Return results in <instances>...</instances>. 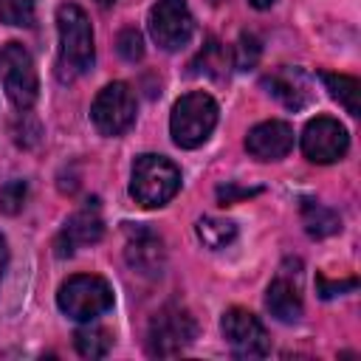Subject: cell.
I'll return each mask as SVG.
<instances>
[{
    "instance_id": "obj_10",
    "label": "cell",
    "mask_w": 361,
    "mask_h": 361,
    "mask_svg": "<svg viewBox=\"0 0 361 361\" xmlns=\"http://www.w3.org/2000/svg\"><path fill=\"white\" fill-rule=\"evenodd\" d=\"M347 147H350V135L344 124L330 116H316L302 130V152L313 164H333L344 158Z\"/></svg>"
},
{
    "instance_id": "obj_22",
    "label": "cell",
    "mask_w": 361,
    "mask_h": 361,
    "mask_svg": "<svg viewBox=\"0 0 361 361\" xmlns=\"http://www.w3.org/2000/svg\"><path fill=\"white\" fill-rule=\"evenodd\" d=\"M25 197H28V183L20 180V178L8 180L6 186H0V212L3 214H17L25 203Z\"/></svg>"
},
{
    "instance_id": "obj_16",
    "label": "cell",
    "mask_w": 361,
    "mask_h": 361,
    "mask_svg": "<svg viewBox=\"0 0 361 361\" xmlns=\"http://www.w3.org/2000/svg\"><path fill=\"white\" fill-rule=\"evenodd\" d=\"M322 76V82H324V87L330 90V96L350 113V116H358L361 113V107H358V96H361V85H358V79H353V76H344V73H319Z\"/></svg>"
},
{
    "instance_id": "obj_15",
    "label": "cell",
    "mask_w": 361,
    "mask_h": 361,
    "mask_svg": "<svg viewBox=\"0 0 361 361\" xmlns=\"http://www.w3.org/2000/svg\"><path fill=\"white\" fill-rule=\"evenodd\" d=\"M265 307H268V313L276 322H285V324H293V322L302 319V296L282 276L268 285V290H265Z\"/></svg>"
},
{
    "instance_id": "obj_17",
    "label": "cell",
    "mask_w": 361,
    "mask_h": 361,
    "mask_svg": "<svg viewBox=\"0 0 361 361\" xmlns=\"http://www.w3.org/2000/svg\"><path fill=\"white\" fill-rule=\"evenodd\" d=\"M302 220H305V228L310 237H327L341 228V217L333 209H327L322 203H310V200L302 206Z\"/></svg>"
},
{
    "instance_id": "obj_27",
    "label": "cell",
    "mask_w": 361,
    "mask_h": 361,
    "mask_svg": "<svg viewBox=\"0 0 361 361\" xmlns=\"http://www.w3.org/2000/svg\"><path fill=\"white\" fill-rule=\"evenodd\" d=\"M6 262H8V248H6V240L0 237V279H3V271H6Z\"/></svg>"
},
{
    "instance_id": "obj_29",
    "label": "cell",
    "mask_w": 361,
    "mask_h": 361,
    "mask_svg": "<svg viewBox=\"0 0 361 361\" xmlns=\"http://www.w3.org/2000/svg\"><path fill=\"white\" fill-rule=\"evenodd\" d=\"M96 3H99V6H113L116 0H96Z\"/></svg>"
},
{
    "instance_id": "obj_3",
    "label": "cell",
    "mask_w": 361,
    "mask_h": 361,
    "mask_svg": "<svg viewBox=\"0 0 361 361\" xmlns=\"http://www.w3.org/2000/svg\"><path fill=\"white\" fill-rule=\"evenodd\" d=\"M217 102L203 93V90H192L186 96H180L172 104V116H169V133L172 141L183 149H195L203 141H209L212 130L217 127Z\"/></svg>"
},
{
    "instance_id": "obj_28",
    "label": "cell",
    "mask_w": 361,
    "mask_h": 361,
    "mask_svg": "<svg viewBox=\"0 0 361 361\" xmlns=\"http://www.w3.org/2000/svg\"><path fill=\"white\" fill-rule=\"evenodd\" d=\"M248 3H251L254 8H271V6L276 3V0H248Z\"/></svg>"
},
{
    "instance_id": "obj_26",
    "label": "cell",
    "mask_w": 361,
    "mask_h": 361,
    "mask_svg": "<svg viewBox=\"0 0 361 361\" xmlns=\"http://www.w3.org/2000/svg\"><path fill=\"white\" fill-rule=\"evenodd\" d=\"M259 189H240V186H234V183H226V186H220L217 189V200L226 206V203H234V200H243V197H251V195H257Z\"/></svg>"
},
{
    "instance_id": "obj_2",
    "label": "cell",
    "mask_w": 361,
    "mask_h": 361,
    "mask_svg": "<svg viewBox=\"0 0 361 361\" xmlns=\"http://www.w3.org/2000/svg\"><path fill=\"white\" fill-rule=\"evenodd\" d=\"M180 189V169L155 152H144L133 161V172H130V195L135 203L155 209L169 203Z\"/></svg>"
},
{
    "instance_id": "obj_12",
    "label": "cell",
    "mask_w": 361,
    "mask_h": 361,
    "mask_svg": "<svg viewBox=\"0 0 361 361\" xmlns=\"http://www.w3.org/2000/svg\"><path fill=\"white\" fill-rule=\"evenodd\" d=\"M262 87L288 110H305L313 102V82L302 68L282 65L262 79Z\"/></svg>"
},
{
    "instance_id": "obj_6",
    "label": "cell",
    "mask_w": 361,
    "mask_h": 361,
    "mask_svg": "<svg viewBox=\"0 0 361 361\" xmlns=\"http://www.w3.org/2000/svg\"><path fill=\"white\" fill-rule=\"evenodd\" d=\"M0 79L8 102L17 110H31L39 96V79L31 54L20 42H6L0 48Z\"/></svg>"
},
{
    "instance_id": "obj_8",
    "label": "cell",
    "mask_w": 361,
    "mask_h": 361,
    "mask_svg": "<svg viewBox=\"0 0 361 361\" xmlns=\"http://www.w3.org/2000/svg\"><path fill=\"white\" fill-rule=\"evenodd\" d=\"M220 330H223V338H226L228 350L237 358H262L271 350V338H268L262 322L254 313L243 310V307L226 310L223 322H220Z\"/></svg>"
},
{
    "instance_id": "obj_9",
    "label": "cell",
    "mask_w": 361,
    "mask_h": 361,
    "mask_svg": "<svg viewBox=\"0 0 361 361\" xmlns=\"http://www.w3.org/2000/svg\"><path fill=\"white\" fill-rule=\"evenodd\" d=\"M195 31V17L186 0H158L149 8V34L164 51H180Z\"/></svg>"
},
{
    "instance_id": "obj_5",
    "label": "cell",
    "mask_w": 361,
    "mask_h": 361,
    "mask_svg": "<svg viewBox=\"0 0 361 361\" xmlns=\"http://www.w3.org/2000/svg\"><path fill=\"white\" fill-rule=\"evenodd\" d=\"M195 336H197L195 316L180 305H166L149 322L147 347H149V355L172 358V355H180L195 341Z\"/></svg>"
},
{
    "instance_id": "obj_20",
    "label": "cell",
    "mask_w": 361,
    "mask_h": 361,
    "mask_svg": "<svg viewBox=\"0 0 361 361\" xmlns=\"http://www.w3.org/2000/svg\"><path fill=\"white\" fill-rule=\"evenodd\" d=\"M226 62H228V54L223 51V45L217 39H209L203 51L197 54V59L192 62V73H206V76L220 79L226 73Z\"/></svg>"
},
{
    "instance_id": "obj_1",
    "label": "cell",
    "mask_w": 361,
    "mask_h": 361,
    "mask_svg": "<svg viewBox=\"0 0 361 361\" xmlns=\"http://www.w3.org/2000/svg\"><path fill=\"white\" fill-rule=\"evenodd\" d=\"M56 25H59V68H62V79H73L82 76L93 68V28L87 14L73 6L65 3L56 11Z\"/></svg>"
},
{
    "instance_id": "obj_11",
    "label": "cell",
    "mask_w": 361,
    "mask_h": 361,
    "mask_svg": "<svg viewBox=\"0 0 361 361\" xmlns=\"http://www.w3.org/2000/svg\"><path fill=\"white\" fill-rule=\"evenodd\" d=\"M104 234V220L99 212V200H87L79 212H73L68 217V223L62 226L59 237H56V257H71L76 248L99 243Z\"/></svg>"
},
{
    "instance_id": "obj_19",
    "label": "cell",
    "mask_w": 361,
    "mask_h": 361,
    "mask_svg": "<svg viewBox=\"0 0 361 361\" xmlns=\"http://www.w3.org/2000/svg\"><path fill=\"white\" fill-rule=\"evenodd\" d=\"M73 344H76L79 355H85V358H104L110 353L113 338L104 327H82V330H76Z\"/></svg>"
},
{
    "instance_id": "obj_4",
    "label": "cell",
    "mask_w": 361,
    "mask_h": 361,
    "mask_svg": "<svg viewBox=\"0 0 361 361\" xmlns=\"http://www.w3.org/2000/svg\"><path fill=\"white\" fill-rule=\"evenodd\" d=\"M56 305L76 322H90L113 307V288L96 274H73L59 285Z\"/></svg>"
},
{
    "instance_id": "obj_25",
    "label": "cell",
    "mask_w": 361,
    "mask_h": 361,
    "mask_svg": "<svg viewBox=\"0 0 361 361\" xmlns=\"http://www.w3.org/2000/svg\"><path fill=\"white\" fill-rule=\"evenodd\" d=\"M358 282L355 279H341V282H330L327 276H316V288H319V296L322 299H333V296H338V293H344V290H350V288H355Z\"/></svg>"
},
{
    "instance_id": "obj_13",
    "label": "cell",
    "mask_w": 361,
    "mask_h": 361,
    "mask_svg": "<svg viewBox=\"0 0 361 361\" xmlns=\"http://www.w3.org/2000/svg\"><path fill=\"white\" fill-rule=\"evenodd\" d=\"M245 149L257 161H279L293 149V130L288 121H279V118L262 121L248 130Z\"/></svg>"
},
{
    "instance_id": "obj_23",
    "label": "cell",
    "mask_w": 361,
    "mask_h": 361,
    "mask_svg": "<svg viewBox=\"0 0 361 361\" xmlns=\"http://www.w3.org/2000/svg\"><path fill=\"white\" fill-rule=\"evenodd\" d=\"M259 51H262L259 39L254 34H240V39L234 45V65H237V71H251L257 65V59H259Z\"/></svg>"
},
{
    "instance_id": "obj_21",
    "label": "cell",
    "mask_w": 361,
    "mask_h": 361,
    "mask_svg": "<svg viewBox=\"0 0 361 361\" xmlns=\"http://www.w3.org/2000/svg\"><path fill=\"white\" fill-rule=\"evenodd\" d=\"M0 20L6 25H34V0H0Z\"/></svg>"
},
{
    "instance_id": "obj_7",
    "label": "cell",
    "mask_w": 361,
    "mask_h": 361,
    "mask_svg": "<svg viewBox=\"0 0 361 361\" xmlns=\"http://www.w3.org/2000/svg\"><path fill=\"white\" fill-rule=\"evenodd\" d=\"M93 127L102 135H121L135 121V96L124 82H110L99 90L90 107Z\"/></svg>"
},
{
    "instance_id": "obj_14",
    "label": "cell",
    "mask_w": 361,
    "mask_h": 361,
    "mask_svg": "<svg viewBox=\"0 0 361 361\" xmlns=\"http://www.w3.org/2000/svg\"><path fill=\"white\" fill-rule=\"evenodd\" d=\"M124 257L133 271L144 276H158L164 268V243L161 237L147 226H130L127 228V245Z\"/></svg>"
},
{
    "instance_id": "obj_18",
    "label": "cell",
    "mask_w": 361,
    "mask_h": 361,
    "mask_svg": "<svg viewBox=\"0 0 361 361\" xmlns=\"http://www.w3.org/2000/svg\"><path fill=\"white\" fill-rule=\"evenodd\" d=\"M197 237L206 248H226L237 237V226L226 217H200L197 220Z\"/></svg>"
},
{
    "instance_id": "obj_24",
    "label": "cell",
    "mask_w": 361,
    "mask_h": 361,
    "mask_svg": "<svg viewBox=\"0 0 361 361\" xmlns=\"http://www.w3.org/2000/svg\"><path fill=\"white\" fill-rule=\"evenodd\" d=\"M116 48H118L121 59L138 62V59L144 56V37H141V31H138V28H124V31L118 34V39H116Z\"/></svg>"
}]
</instances>
